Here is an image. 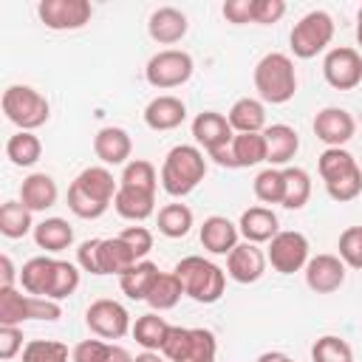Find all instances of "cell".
Wrapping results in <instances>:
<instances>
[{
  "label": "cell",
  "instance_id": "21",
  "mask_svg": "<svg viewBox=\"0 0 362 362\" xmlns=\"http://www.w3.org/2000/svg\"><path fill=\"white\" fill-rule=\"evenodd\" d=\"M189 23H187V14L173 8V6H161L150 14V23H147V31L150 37L158 42V45H173V42H181L184 34H187Z\"/></svg>",
  "mask_w": 362,
  "mask_h": 362
},
{
  "label": "cell",
  "instance_id": "5",
  "mask_svg": "<svg viewBox=\"0 0 362 362\" xmlns=\"http://www.w3.org/2000/svg\"><path fill=\"white\" fill-rule=\"evenodd\" d=\"M255 90L269 105H286L297 93V71L288 54L272 51L255 65Z\"/></svg>",
  "mask_w": 362,
  "mask_h": 362
},
{
  "label": "cell",
  "instance_id": "47",
  "mask_svg": "<svg viewBox=\"0 0 362 362\" xmlns=\"http://www.w3.org/2000/svg\"><path fill=\"white\" fill-rule=\"evenodd\" d=\"M99 249H102V238H90V240H82L79 249H76V263L82 272H90V274H102V257H99Z\"/></svg>",
  "mask_w": 362,
  "mask_h": 362
},
{
  "label": "cell",
  "instance_id": "48",
  "mask_svg": "<svg viewBox=\"0 0 362 362\" xmlns=\"http://www.w3.org/2000/svg\"><path fill=\"white\" fill-rule=\"evenodd\" d=\"M286 14V3L283 0H255V14L252 23L257 25H272Z\"/></svg>",
  "mask_w": 362,
  "mask_h": 362
},
{
  "label": "cell",
  "instance_id": "17",
  "mask_svg": "<svg viewBox=\"0 0 362 362\" xmlns=\"http://www.w3.org/2000/svg\"><path fill=\"white\" fill-rule=\"evenodd\" d=\"M305 283L317 294H331L345 283V263L339 255H314L305 263Z\"/></svg>",
  "mask_w": 362,
  "mask_h": 362
},
{
  "label": "cell",
  "instance_id": "1",
  "mask_svg": "<svg viewBox=\"0 0 362 362\" xmlns=\"http://www.w3.org/2000/svg\"><path fill=\"white\" fill-rule=\"evenodd\" d=\"M119 189V181L107 167H85L68 187V209L76 218L93 221L107 212Z\"/></svg>",
  "mask_w": 362,
  "mask_h": 362
},
{
  "label": "cell",
  "instance_id": "31",
  "mask_svg": "<svg viewBox=\"0 0 362 362\" xmlns=\"http://www.w3.org/2000/svg\"><path fill=\"white\" fill-rule=\"evenodd\" d=\"M158 274L161 272H158V266L153 260H139L133 269H127L119 277V286H122V291L130 300H147V294H150V288H153V283H156Z\"/></svg>",
  "mask_w": 362,
  "mask_h": 362
},
{
  "label": "cell",
  "instance_id": "34",
  "mask_svg": "<svg viewBox=\"0 0 362 362\" xmlns=\"http://www.w3.org/2000/svg\"><path fill=\"white\" fill-rule=\"evenodd\" d=\"M119 187L124 189H133V192H144V195H156V187H158V173L150 161L144 158H133L124 164L122 170V178H119Z\"/></svg>",
  "mask_w": 362,
  "mask_h": 362
},
{
  "label": "cell",
  "instance_id": "38",
  "mask_svg": "<svg viewBox=\"0 0 362 362\" xmlns=\"http://www.w3.org/2000/svg\"><path fill=\"white\" fill-rule=\"evenodd\" d=\"M6 156L14 167H34L42 156V141L28 130H17L6 141Z\"/></svg>",
  "mask_w": 362,
  "mask_h": 362
},
{
  "label": "cell",
  "instance_id": "43",
  "mask_svg": "<svg viewBox=\"0 0 362 362\" xmlns=\"http://www.w3.org/2000/svg\"><path fill=\"white\" fill-rule=\"evenodd\" d=\"M68 345L57 339H31L23 348V362H68Z\"/></svg>",
  "mask_w": 362,
  "mask_h": 362
},
{
  "label": "cell",
  "instance_id": "52",
  "mask_svg": "<svg viewBox=\"0 0 362 362\" xmlns=\"http://www.w3.org/2000/svg\"><path fill=\"white\" fill-rule=\"evenodd\" d=\"M133 362H170V359L164 354H158V351H141V354L133 356Z\"/></svg>",
  "mask_w": 362,
  "mask_h": 362
},
{
  "label": "cell",
  "instance_id": "27",
  "mask_svg": "<svg viewBox=\"0 0 362 362\" xmlns=\"http://www.w3.org/2000/svg\"><path fill=\"white\" fill-rule=\"evenodd\" d=\"M226 119L235 133H263L266 130V107L260 99H252V96L238 99L229 107Z\"/></svg>",
  "mask_w": 362,
  "mask_h": 362
},
{
  "label": "cell",
  "instance_id": "2",
  "mask_svg": "<svg viewBox=\"0 0 362 362\" xmlns=\"http://www.w3.org/2000/svg\"><path fill=\"white\" fill-rule=\"evenodd\" d=\"M325 192L337 204H348L362 192V170L356 158L342 147H325L317 161Z\"/></svg>",
  "mask_w": 362,
  "mask_h": 362
},
{
  "label": "cell",
  "instance_id": "20",
  "mask_svg": "<svg viewBox=\"0 0 362 362\" xmlns=\"http://www.w3.org/2000/svg\"><path fill=\"white\" fill-rule=\"evenodd\" d=\"M187 119V105L178 99V96H170V93H161L156 99L147 102L144 107V124L150 130H175L181 122Z\"/></svg>",
  "mask_w": 362,
  "mask_h": 362
},
{
  "label": "cell",
  "instance_id": "23",
  "mask_svg": "<svg viewBox=\"0 0 362 362\" xmlns=\"http://www.w3.org/2000/svg\"><path fill=\"white\" fill-rule=\"evenodd\" d=\"M266 139V161L269 167H283L294 158V153L300 150V136L294 127L288 124H272L263 130Z\"/></svg>",
  "mask_w": 362,
  "mask_h": 362
},
{
  "label": "cell",
  "instance_id": "18",
  "mask_svg": "<svg viewBox=\"0 0 362 362\" xmlns=\"http://www.w3.org/2000/svg\"><path fill=\"white\" fill-rule=\"evenodd\" d=\"M192 139L206 150V153H215L221 147H226L232 139H235V130L229 124V119L223 113H215V110H204L192 119Z\"/></svg>",
  "mask_w": 362,
  "mask_h": 362
},
{
  "label": "cell",
  "instance_id": "44",
  "mask_svg": "<svg viewBox=\"0 0 362 362\" xmlns=\"http://www.w3.org/2000/svg\"><path fill=\"white\" fill-rule=\"evenodd\" d=\"M79 288V269L68 260H57V269H54V283H51V291H48V300H65L71 297L74 291Z\"/></svg>",
  "mask_w": 362,
  "mask_h": 362
},
{
  "label": "cell",
  "instance_id": "15",
  "mask_svg": "<svg viewBox=\"0 0 362 362\" xmlns=\"http://www.w3.org/2000/svg\"><path fill=\"white\" fill-rule=\"evenodd\" d=\"M266 263H269V260H266L263 249H260L257 243L243 240V243H238V246L226 255V274H229L235 283L249 286V283H257V280L263 277Z\"/></svg>",
  "mask_w": 362,
  "mask_h": 362
},
{
  "label": "cell",
  "instance_id": "54",
  "mask_svg": "<svg viewBox=\"0 0 362 362\" xmlns=\"http://www.w3.org/2000/svg\"><path fill=\"white\" fill-rule=\"evenodd\" d=\"M356 42H359V48H362V6H359V11H356Z\"/></svg>",
  "mask_w": 362,
  "mask_h": 362
},
{
  "label": "cell",
  "instance_id": "35",
  "mask_svg": "<svg viewBox=\"0 0 362 362\" xmlns=\"http://www.w3.org/2000/svg\"><path fill=\"white\" fill-rule=\"evenodd\" d=\"M181 294H184V286H181V280L175 277V272H161L158 277H156V283H153V288H150V294H147V305L153 308V311H170V308H175L178 305V300H181Z\"/></svg>",
  "mask_w": 362,
  "mask_h": 362
},
{
  "label": "cell",
  "instance_id": "3",
  "mask_svg": "<svg viewBox=\"0 0 362 362\" xmlns=\"http://www.w3.org/2000/svg\"><path fill=\"white\" fill-rule=\"evenodd\" d=\"M206 175V158L198 147L192 144H175L167 156H164V164H161V187L167 195L173 198H184L189 195Z\"/></svg>",
  "mask_w": 362,
  "mask_h": 362
},
{
  "label": "cell",
  "instance_id": "13",
  "mask_svg": "<svg viewBox=\"0 0 362 362\" xmlns=\"http://www.w3.org/2000/svg\"><path fill=\"white\" fill-rule=\"evenodd\" d=\"M37 14L51 31H76L90 23L93 6L88 0H42L37 6Z\"/></svg>",
  "mask_w": 362,
  "mask_h": 362
},
{
  "label": "cell",
  "instance_id": "42",
  "mask_svg": "<svg viewBox=\"0 0 362 362\" xmlns=\"http://www.w3.org/2000/svg\"><path fill=\"white\" fill-rule=\"evenodd\" d=\"M311 359L314 362H354V351L342 337L325 334L311 345Z\"/></svg>",
  "mask_w": 362,
  "mask_h": 362
},
{
  "label": "cell",
  "instance_id": "9",
  "mask_svg": "<svg viewBox=\"0 0 362 362\" xmlns=\"http://www.w3.org/2000/svg\"><path fill=\"white\" fill-rule=\"evenodd\" d=\"M334 28H337V25H334V17H331L328 11H322V8L303 14V17L294 23L291 34H288L291 54H294L297 59H311V57H317L320 51H325V48L331 45Z\"/></svg>",
  "mask_w": 362,
  "mask_h": 362
},
{
  "label": "cell",
  "instance_id": "51",
  "mask_svg": "<svg viewBox=\"0 0 362 362\" xmlns=\"http://www.w3.org/2000/svg\"><path fill=\"white\" fill-rule=\"evenodd\" d=\"M14 280H20V272L14 269L8 255H0V288H11Z\"/></svg>",
  "mask_w": 362,
  "mask_h": 362
},
{
  "label": "cell",
  "instance_id": "24",
  "mask_svg": "<svg viewBox=\"0 0 362 362\" xmlns=\"http://www.w3.org/2000/svg\"><path fill=\"white\" fill-rule=\"evenodd\" d=\"M59 198V189H57V181L48 175V173H31L28 178H23L20 184V201L31 209V212H45L57 204Z\"/></svg>",
  "mask_w": 362,
  "mask_h": 362
},
{
  "label": "cell",
  "instance_id": "22",
  "mask_svg": "<svg viewBox=\"0 0 362 362\" xmlns=\"http://www.w3.org/2000/svg\"><path fill=\"white\" fill-rule=\"evenodd\" d=\"M238 223H232L226 215H209L201 223V246L212 255H229L238 246Z\"/></svg>",
  "mask_w": 362,
  "mask_h": 362
},
{
  "label": "cell",
  "instance_id": "7",
  "mask_svg": "<svg viewBox=\"0 0 362 362\" xmlns=\"http://www.w3.org/2000/svg\"><path fill=\"white\" fill-rule=\"evenodd\" d=\"M161 354L170 362H215L218 339H215V334L209 328L170 325L167 339L161 345Z\"/></svg>",
  "mask_w": 362,
  "mask_h": 362
},
{
  "label": "cell",
  "instance_id": "37",
  "mask_svg": "<svg viewBox=\"0 0 362 362\" xmlns=\"http://www.w3.org/2000/svg\"><path fill=\"white\" fill-rule=\"evenodd\" d=\"M31 229H34L31 209L23 201H6L0 206V235L3 238L17 240V238H25Z\"/></svg>",
  "mask_w": 362,
  "mask_h": 362
},
{
  "label": "cell",
  "instance_id": "14",
  "mask_svg": "<svg viewBox=\"0 0 362 362\" xmlns=\"http://www.w3.org/2000/svg\"><path fill=\"white\" fill-rule=\"evenodd\" d=\"M322 76L337 90H354L362 82V57L356 48H331L322 59Z\"/></svg>",
  "mask_w": 362,
  "mask_h": 362
},
{
  "label": "cell",
  "instance_id": "19",
  "mask_svg": "<svg viewBox=\"0 0 362 362\" xmlns=\"http://www.w3.org/2000/svg\"><path fill=\"white\" fill-rule=\"evenodd\" d=\"M93 153L105 167L124 164L130 158V153H133V139H130V133L124 127H102L93 136Z\"/></svg>",
  "mask_w": 362,
  "mask_h": 362
},
{
  "label": "cell",
  "instance_id": "29",
  "mask_svg": "<svg viewBox=\"0 0 362 362\" xmlns=\"http://www.w3.org/2000/svg\"><path fill=\"white\" fill-rule=\"evenodd\" d=\"M71 362H133V356L122 345L105 339H82L74 345Z\"/></svg>",
  "mask_w": 362,
  "mask_h": 362
},
{
  "label": "cell",
  "instance_id": "46",
  "mask_svg": "<svg viewBox=\"0 0 362 362\" xmlns=\"http://www.w3.org/2000/svg\"><path fill=\"white\" fill-rule=\"evenodd\" d=\"M119 238L130 246V252H133L139 260H144V257L150 255V249H153V232H150L147 226H127L124 232H119Z\"/></svg>",
  "mask_w": 362,
  "mask_h": 362
},
{
  "label": "cell",
  "instance_id": "33",
  "mask_svg": "<svg viewBox=\"0 0 362 362\" xmlns=\"http://www.w3.org/2000/svg\"><path fill=\"white\" fill-rule=\"evenodd\" d=\"M99 257H102V274H119V277L139 263V257L130 252V246L119 235L116 238H102Z\"/></svg>",
  "mask_w": 362,
  "mask_h": 362
},
{
  "label": "cell",
  "instance_id": "4",
  "mask_svg": "<svg viewBox=\"0 0 362 362\" xmlns=\"http://www.w3.org/2000/svg\"><path fill=\"white\" fill-rule=\"evenodd\" d=\"M175 277L184 286V294L192 297L195 303H218L223 297L226 288V272L221 266H215L212 260L201 257V255H187L175 263Z\"/></svg>",
  "mask_w": 362,
  "mask_h": 362
},
{
  "label": "cell",
  "instance_id": "28",
  "mask_svg": "<svg viewBox=\"0 0 362 362\" xmlns=\"http://www.w3.org/2000/svg\"><path fill=\"white\" fill-rule=\"evenodd\" d=\"M34 243L45 252H62L74 243V226L65 218H45L34 226Z\"/></svg>",
  "mask_w": 362,
  "mask_h": 362
},
{
  "label": "cell",
  "instance_id": "45",
  "mask_svg": "<svg viewBox=\"0 0 362 362\" xmlns=\"http://www.w3.org/2000/svg\"><path fill=\"white\" fill-rule=\"evenodd\" d=\"M339 260L351 269H362V226H348L339 235Z\"/></svg>",
  "mask_w": 362,
  "mask_h": 362
},
{
  "label": "cell",
  "instance_id": "25",
  "mask_svg": "<svg viewBox=\"0 0 362 362\" xmlns=\"http://www.w3.org/2000/svg\"><path fill=\"white\" fill-rule=\"evenodd\" d=\"M238 229L249 243H269L280 232V221L269 206H249L240 215Z\"/></svg>",
  "mask_w": 362,
  "mask_h": 362
},
{
  "label": "cell",
  "instance_id": "40",
  "mask_svg": "<svg viewBox=\"0 0 362 362\" xmlns=\"http://www.w3.org/2000/svg\"><path fill=\"white\" fill-rule=\"evenodd\" d=\"M156 223L164 238H184L192 229V209L187 204H167L158 209Z\"/></svg>",
  "mask_w": 362,
  "mask_h": 362
},
{
  "label": "cell",
  "instance_id": "6",
  "mask_svg": "<svg viewBox=\"0 0 362 362\" xmlns=\"http://www.w3.org/2000/svg\"><path fill=\"white\" fill-rule=\"evenodd\" d=\"M0 105H3L6 119L11 124H17L20 130H28V133L42 127L48 122V116H51L48 99L37 88H31V85H8L3 90Z\"/></svg>",
  "mask_w": 362,
  "mask_h": 362
},
{
  "label": "cell",
  "instance_id": "12",
  "mask_svg": "<svg viewBox=\"0 0 362 362\" xmlns=\"http://www.w3.org/2000/svg\"><path fill=\"white\" fill-rule=\"evenodd\" d=\"M85 322L90 328V334H96L99 339H122L133 325H130V314L122 303L116 300H93L85 311Z\"/></svg>",
  "mask_w": 362,
  "mask_h": 362
},
{
  "label": "cell",
  "instance_id": "8",
  "mask_svg": "<svg viewBox=\"0 0 362 362\" xmlns=\"http://www.w3.org/2000/svg\"><path fill=\"white\" fill-rule=\"evenodd\" d=\"M62 317V305L48 297L23 294L14 286L0 288V325H23L25 320H45L54 322Z\"/></svg>",
  "mask_w": 362,
  "mask_h": 362
},
{
  "label": "cell",
  "instance_id": "30",
  "mask_svg": "<svg viewBox=\"0 0 362 362\" xmlns=\"http://www.w3.org/2000/svg\"><path fill=\"white\" fill-rule=\"evenodd\" d=\"M167 331H170V322L164 317H158V311H150V314H141L136 317L130 334L133 339L144 348V351H158L161 354V345L167 339Z\"/></svg>",
  "mask_w": 362,
  "mask_h": 362
},
{
  "label": "cell",
  "instance_id": "10",
  "mask_svg": "<svg viewBox=\"0 0 362 362\" xmlns=\"http://www.w3.org/2000/svg\"><path fill=\"white\" fill-rule=\"evenodd\" d=\"M192 57L181 48H164L158 54H153L147 59V68H144V79L158 88V90H170V88H178L184 85L189 76H192Z\"/></svg>",
  "mask_w": 362,
  "mask_h": 362
},
{
  "label": "cell",
  "instance_id": "16",
  "mask_svg": "<svg viewBox=\"0 0 362 362\" xmlns=\"http://www.w3.org/2000/svg\"><path fill=\"white\" fill-rule=\"evenodd\" d=\"M356 122L345 107H322L314 116V136L325 147H342L345 141L354 139Z\"/></svg>",
  "mask_w": 362,
  "mask_h": 362
},
{
  "label": "cell",
  "instance_id": "39",
  "mask_svg": "<svg viewBox=\"0 0 362 362\" xmlns=\"http://www.w3.org/2000/svg\"><path fill=\"white\" fill-rule=\"evenodd\" d=\"M232 158L238 167H255L266 161V139L263 133H235L232 139Z\"/></svg>",
  "mask_w": 362,
  "mask_h": 362
},
{
  "label": "cell",
  "instance_id": "50",
  "mask_svg": "<svg viewBox=\"0 0 362 362\" xmlns=\"http://www.w3.org/2000/svg\"><path fill=\"white\" fill-rule=\"evenodd\" d=\"M223 17L235 25H243V23H252V14H255V0H226L223 3Z\"/></svg>",
  "mask_w": 362,
  "mask_h": 362
},
{
  "label": "cell",
  "instance_id": "26",
  "mask_svg": "<svg viewBox=\"0 0 362 362\" xmlns=\"http://www.w3.org/2000/svg\"><path fill=\"white\" fill-rule=\"evenodd\" d=\"M54 269H57V260L54 257H45V255H37L31 260L23 263L20 269V286L25 294H34V297H48L51 291V283H54Z\"/></svg>",
  "mask_w": 362,
  "mask_h": 362
},
{
  "label": "cell",
  "instance_id": "53",
  "mask_svg": "<svg viewBox=\"0 0 362 362\" xmlns=\"http://www.w3.org/2000/svg\"><path fill=\"white\" fill-rule=\"evenodd\" d=\"M255 362H294V359L286 356V354H280V351H266V354H260Z\"/></svg>",
  "mask_w": 362,
  "mask_h": 362
},
{
  "label": "cell",
  "instance_id": "49",
  "mask_svg": "<svg viewBox=\"0 0 362 362\" xmlns=\"http://www.w3.org/2000/svg\"><path fill=\"white\" fill-rule=\"evenodd\" d=\"M17 351H23V331H20V325H0V359L8 362Z\"/></svg>",
  "mask_w": 362,
  "mask_h": 362
},
{
  "label": "cell",
  "instance_id": "41",
  "mask_svg": "<svg viewBox=\"0 0 362 362\" xmlns=\"http://www.w3.org/2000/svg\"><path fill=\"white\" fill-rule=\"evenodd\" d=\"M255 198L263 204H283V170L277 167H266L255 175L252 181Z\"/></svg>",
  "mask_w": 362,
  "mask_h": 362
},
{
  "label": "cell",
  "instance_id": "36",
  "mask_svg": "<svg viewBox=\"0 0 362 362\" xmlns=\"http://www.w3.org/2000/svg\"><path fill=\"white\" fill-rule=\"evenodd\" d=\"M308 198H311V175L303 167H286L283 170V206L303 209Z\"/></svg>",
  "mask_w": 362,
  "mask_h": 362
},
{
  "label": "cell",
  "instance_id": "11",
  "mask_svg": "<svg viewBox=\"0 0 362 362\" xmlns=\"http://www.w3.org/2000/svg\"><path fill=\"white\" fill-rule=\"evenodd\" d=\"M308 238L303 232H294V229H286V232H277L272 240H269V252H266V260L272 263L274 272L280 274H294L300 269H305V263L311 260L308 255Z\"/></svg>",
  "mask_w": 362,
  "mask_h": 362
},
{
  "label": "cell",
  "instance_id": "32",
  "mask_svg": "<svg viewBox=\"0 0 362 362\" xmlns=\"http://www.w3.org/2000/svg\"><path fill=\"white\" fill-rule=\"evenodd\" d=\"M113 209L124 218V221H133V223H141L153 215L156 209V195H144V192H133V189H124L119 187L116 189V198H113Z\"/></svg>",
  "mask_w": 362,
  "mask_h": 362
}]
</instances>
